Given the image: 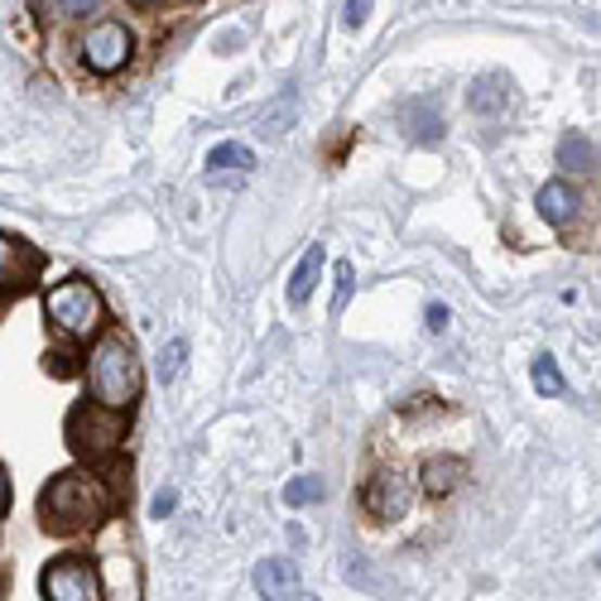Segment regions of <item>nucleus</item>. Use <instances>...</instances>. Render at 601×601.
<instances>
[{
  "label": "nucleus",
  "mask_w": 601,
  "mask_h": 601,
  "mask_svg": "<svg viewBox=\"0 0 601 601\" xmlns=\"http://www.w3.org/2000/svg\"><path fill=\"white\" fill-rule=\"evenodd\" d=\"M116 506V496L106 491L102 476L87 472H63L43 486L39 496V520L49 534H82L92 525H102V515Z\"/></svg>",
  "instance_id": "nucleus-1"
},
{
  "label": "nucleus",
  "mask_w": 601,
  "mask_h": 601,
  "mask_svg": "<svg viewBox=\"0 0 601 601\" xmlns=\"http://www.w3.org/2000/svg\"><path fill=\"white\" fill-rule=\"evenodd\" d=\"M92 395L111 409H130L140 399V361L126 337H102L92 351Z\"/></svg>",
  "instance_id": "nucleus-2"
},
{
  "label": "nucleus",
  "mask_w": 601,
  "mask_h": 601,
  "mask_svg": "<svg viewBox=\"0 0 601 601\" xmlns=\"http://www.w3.org/2000/svg\"><path fill=\"white\" fill-rule=\"evenodd\" d=\"M43 318H49L63 337H92L106 318V304H102V294H97L92 280L73 274V280L53 284L49 294H43Z\"/></svg>",
  "instance_id": "nucleus-3"
},
{
  "label": "nucleus",
  "mask_w": 601,
  "mask_h": 601,
  "mask_svg": "<svg viewBox=\"0 0 601 601\" xmlns=\"http://www.w3.org/2000/svg\"><path fill=\"white\" fill-rule=\"evenodd\" d=\"M120 438H126V424H120V409L111 405H77L68 414V448L77 452V458L87 462H102L111 458V452L120 448Z\"/></svg>",
  "instance_id": "nucleus-4"
},
{
  "label": "nucleus",
  "mask_w": 601,
  "mask_h": 601,
  "mask_svg": "<svg viewBox=\"0 0 601 601\" xmlns=\"http://www.w3.org/2000/svg\"><path fill=\"white\" fill-rule=\"evenodd\" d=\"M43 597L53 601H97L106 597L102 573H97L87 559H59L43 567Z\"/></svg>",
  "instance_id": "nucleus-5"
},
{
  "label": "nucleus",
  "mask_w": 601,
  "mask_h": 601,
  "mask_svg": "<svg viewBox=\"0 0 601 601\" xmlns=\"http://www.w3.org/2000/svg\"><path fill=\"white\" fill-rule=\"evenodd\" d=\"M82 59H87V68H92V73L126 68V59H130V29L116 25V20L97 25L92 35H87V43H82Z\"/></svg>",
  "instance_id": "nucleus-6"
},
{
  "label": "nucleus",
  "mask_w": 601,
  "mask_h": 601,
  "mask_svg": "<svg viewBox=\"0 0 601 601\" xmlns=\"http://www.w3.org/2000/svg\"><path fill=\"white\" fill-rule=\"evenodd\" d=\"M409 500H414V491H409V482L399 472H375L371 486H366V510H371L375 520L409 515Z\"/></svg>",
  "instance_id": "nucleus-7"
},
{
  "label": "nucleus",
  "mask_w": 601,
  "mask_h": 601,
  "mask_svg": "<svg viewBox=\"0 0 601 601\" xmlns=\"http://www.w3.org/2000/svg\"><path fill=\"white\" fill-rule=\"evenodd\" d=\"M39 270H43V251H35L20 236L0 241V280H5V289H25Z\"/></svg>",
  "instance_id": "nucleus-8"
},
{
  "label": "nucleus",
  "mask_w": 601,
  "mask_h": 601,
  "mask_svg": "<svg viewBox=\"0 0 601 601\" xmlns=\"http://www.w3.org/2000/svg\"><path fill=\"white\" fill-rule=\"evenodd\" d=\"M255 592L260 597H298V567L289 559H265L255 567Z\"/></svg>",
  "instance_id": "nucleus-9"
},
{
  "label": "nucleus",
  "mask_w": 601,
  "mask_h": 601,
  "mask_svg": "<svg viewBox=\"0 0 601 601\" xmlns=\"http://www.w3.org/2000/svg\"><path fill=\"white\" fill-rule=\"evenodd\" d=\"M577 207H583V197H577V188L559 183V178L539 188V217H544V221H553V227H567V221L577 217Z\"/></svg>",
  "instance_id": "nucleus-10"
},
{
  "label": "nucleus",
  "mask_w": 601,
  "mask_h": 601,
  "mask_svg": "<svg viewBox=\"0 0 601 601\" xmlns=\"http://www.w3.org/2000/svg\"><path fill=\"white\" fill-rule=\"evenodd\" d=\"M255 169V154L246 150V144H236V140H221L213 154H207V178H246Z\"/></svg>",
  "instance_id": "nucleus-11"
},
{
  "label": "nucleus",
  "mask_w": 601,
  "mask_h": 601,
  "mask_svg": "<svg viewBox=\"0 0 601 601\" xmlns=\"http://www.w3.org/2000/svg\"><path fill=\"white\" fill-rule=\"evenodd\" d=\"M399 120H405V130H409L414 144H438L443 140V116L433 111V102H405L399 106Z\"/></svg>",
  "instance_id": "nucleus-12"
},
{
  "label": "nucleus",
  "mask_w": 601,
  "mask_h": 601,
  "mask_svg": "<svg viewBox=\"0 0 601 601\" xmlns=\"http://www.w3.org/2000/svg\"><path fill=\"white\" fill-rule=\"evenodd\" d=\"M466 476V462L462 458H433L424 462V491L429 496H452Z\"/></svg>",
  "instance_id": "nucleus-13"
},
{
  "label": "nucleus",
  "mask_w": 601,
  "mask_h": 601,
  "mask_svg": "<svg viewBox=\"0 0 601 601\" xmlns=\"http://www.w3.org/2000/svg\"><path fill=\"white\" fill-rule=\"evenodd\" d=\"M322 260H328V251H322V246H308L304 251L294 280H289V304H294V308L308 304V294H314V284H318V274H322Z\"/></svg>",
  "instance_id": "nucleus-14"
},
{
  "label": "nucleus",
  "mask_w": 601,
  "mask_h": 601,
  "mask_svg": "<svg viewBox=\"0 0 601 601\" xmlns=\"http://www.w3.org/2000/svg\"><path fill=\"white\" fill-rule=\"evenodd\" d=\"M466 106L482 111V116H496V111H506V106H510V92L496 82V77H482V82L466 87Z\"/></svg>",
  "instance_id": "nucleus-15"
},
{
  "label": "nucleus",
  "mask_w": 601,
  "mask_h": 601,
  "mask_svg": "<svg viewBox=\"0 0 601 601\" xmlns=\"http://www.w3.org/2000/svg\"><path fill=\"white\" fill-rule=\"evenodd\" d=\"M534 389H539L544 399L563 395V375H559V361H553V356H534Z\"/></svg>",
  "instance_id": "nucleus-16"
},
{
  "label": "nucleus",
  "mask_w": 601,
  "mask_h": 601,
  "mask_svg": "<svg viewBox=\"0 0 601 601\" xmlns=\"http://www.w3.org/2000/svg\"><path fill=\"white\" fill-rule=\"evenodd\" d=\"M559 164L563 169H592L597 164V150L587 144L583 136H563V144H559Z\"/></svg>",
  "instance_id": "nucleus-17"
},
{
  "label": "nucleus",
  "mask_w": 601,
  "mask_h": 601,
  "mask_svg": "<svg viewBox=\"0 0 601 601\" xmlns=\"http://www.w3.org/2000/svg\"><path fill=\"white\" fill-rule=\"evenodd\" d=\"M314 500H322V482L318 476H294V482L284 486V506H314Z\"/></svg>",
  "instance_id": "nucleus-18"
},
{
  "label": "nucleus",
  "mask_w": 601,
  "mask_h": 601,
  "mask_svg": "<svg viewBox=\"0 0 601 601\" xmlns=\"http://www.w3.org/2000/svg\"><path fill=\"white\" fill-rule=\"evenodd\" d=\"M183 356H188V342L183 337H174L169 347H164V356H159V381L164 385L178 381V371H183Z\"/></svg>",
  "instance_id": "nucleus-19"
},
{
  "label": "nucleus",
  "mask_w": 601,
  "mask_h": 601,
  "mask_svg": "<svg viewBox=\"0 0 601 601\" xmlns=\"http://www.w3.org/2000/svg\"><path fill=\"white\" fill-rule=\"evenodd\" d=\"M43 10H53V15L73 20V15H97L102 10V0H39Z\"/></svg>",
  "instance_id": "nucleus-20"
},
{
  "label": "nucleus",
  "mask_w": 601,
  "mask_h": 601,
  "mask_svg": "<svg viewBox=\"0 0 601 601\" xmlns=\"http://www.w3.org/2000/svg\"><path fill=\"white\" fill-rule=\"evenodd\" d=\"M289 120H294V97H289V102H284V111L274 106L270 116L260 120V136H270V140H274V136H284V130H289Z\"/></svg>",
  "instance_id": "nucleus-21"
},
{
  "label": "nucleus",
  "mask_w": 601,
  "mask_h": 601,
  "mask_svg": "<svg viewBox=\"0 0 601 601\" xmlns=\"http://www.w3.org/2000/svg\"><path fill=\"white\" fill-rule=\"evenodd\" d=\"M351 280H356V270L347 260L337 265V294H332V314H342V308H347V298H351Z\"/></svg>",
  "instance_id": "nucleus-22"
},
{
  "label": "nucleus",
  "mask_w": 601,
  "mask_h": 601,
  "mask_svg": "<svg viewBox=\"0 0 601 601\" xmlns=\"http://www.w3.org/2000/svg\"><path fill=\"white\" fill-rule=\"evenodd\" d=\"M371 5H375V0H347V10H342V25H347V29H361L366 20H371Z\"/></svg>",
  "instance_id": "nucleus-23"
},
{
  "label": "nucleus",
  "mask_w": 601,
  "mask_h": 601,
  "mask_svg": "<svg viewBox=\"0 0 601 601\" xmlns=\"http://www.w3.org/2000/svg\"><path fill=\"white\" fill-rule=\"evenodd\" d=\"M424 328L429 332H448V304H429L424 308Z\"/></svg>",
  "instance_id": "nucleus-24"
},
{
  "label": "nucleus",
  "mask_w": 601,
  "mask_h": 601,
  "mask_svg": "<svg viewBox=\"0 0 601 601\" xmlns=\"http://www.w3.org/2000/svg\"><path fill=\"white\" fill-rule=\"evenodd\" d=\"M174 506H178V491H159V496H154V506H150V510L164 520V515H174Z\"/></svg>",
  "instance_id": "nucleus-25"
},
{
  "label": "nucleus",
  "mask_w": 601,
  "mask_h": 601,
  "mask_svg": "<svg viewBox=\"0 0 601 601\" xmlns=\"http://www.w3.org/2000/svg\"><path fill=\"white\" fill-rule=\"evenodd\" d=\"M136 5H154V0H136Z\"/></svg>",
  "instance_id": "nucleus-26"
}]
</instances>
